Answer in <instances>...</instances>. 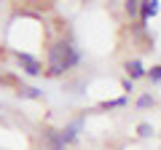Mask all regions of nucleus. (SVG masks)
I'll return each mask as SVG.
<instances>
[{
    "label": "nucleus",
    "instance_id": "obj_1",
    "mask_svg": "<svg viewBox=\"0 0 161 150\" xmlns=\"http://www.w3.org/2000/svg\"><path fill=\"white\" fill-rule=\"evenodd\" d=\"M78 62H80L78 48L70 40H57L48 48V70L46 72L48 75H62V72H67L70 67H75Z\"/></svg>",
    "mask_w": 161,
    "mask_h": 150
},
{
    "label": "nucleus",
    "instance_id": "obj_2",
    "mask_svg": "<svg viewBox=\"0 0 161 150\" xmlns=\"http://www.w3.org/2000/svg\"><path fill=\"white\" fill-rule=\"evenodd\" d=\"M14 56H16V62L22 64V70H24L27 75H40V72H43V64H40V59L35 56V54L16 48V51H14Z\"/></svg>",
    "mask_w": 161,
    "mask_h": 150
},
{
    "label": "nucleus",
    "instance_id": "obj_3",
    "mask_svg": "<svg viewBox=\"0 0 161 150\" xmlns=\"http://www.w3.org/2000/svg\"><path fill=\"white\" fill-rule=\"evenodd\" d=\"M80 129H83V121H73V123H67L64 129H59V139H62V145L67 147V145H73L75 139H78V134H80Z\"/></svg>",
    "mask_w": 161,
    "mask_h": 150
},
{
    "label": "nucleus",
    "instance_id": "obj_4",
    "mask_svg": "<svg viewBox=\"0 0 161 150\" xmlns=\"http://www.w3.org/2000/svg\"><path fill=\"white\" fill-rule=\"evenodd\" d=\"M158 8H161V3L158 0H142V6H140V24H148V19H153L156 13H158Z\"/></svg>",
    "mask_w": 161,
    "mask_h": 150
},
{
    "label": "nucleus",
    "instance_id": "obj_5",
    "mask_svg": "<svg viewBox=\"0 0 161 150\" xmlns=\"http://www.w3.org/2000/svg\"><path fill=\"white\" fill-rule=\"evenodd\" d=\"M126 75H129V81H140V78L148 75V70H145V64L140 59H129L126 62Z\"/></svg>",
    "mask_w": 161,
    "mask_h": 150
},
{
    "label": "nucleus",
    "instance_id": "obj_6",
    "mask_svg": "<svg viewBox=\"0 0 161 150\" xmlns=\"http://www.w3.org/2000/svg\"><path fill=\"white\" fill-rule=\"evenodd\" d=\"M43 139H46L48 150H64V145H62V139H59L57 129H46V131H43Z\"/></svg>",
    "mask_w": 161,
    "mask_h": 150
},
{
    "label": "nucleus",
    "instance_id": "obj_7",
    "mask_svg": "<svg viewBox=\"0 0 161 150\" xmlns=\"http://www.w3.org/2000/svg\"><path fill=\"white\" fill-rule=\"evenodd\" d=\"M126 102H129V97L124 94V97H118V99H108V102H102L99 110H118V107H124Z\"/></svg>",
    "mask_w": 161,
    "mask_h": 150
},
{
    "label": "nucleus",
    "instance_id": "obj_8",
    "mask_svg": "<svg viewBox=\"0 0 161 150\" xmlns=\"http://www.w3.org/2000/svg\"><path fill=\"white\" fill-rule=\"evenodd\" d=\"M124 6H126L129 16H140V6H142V0H129V3H124Z\"/></svg>",
    "mask_w": 161,
    "mask_h": 150
},
{
    "label": "nucleus",
    "instance_id": "obj_9",
    "mask_svg": "<svg viewBox=\"0 0 161 150\" xmlns=\"http://www.w3.org/2000/svg\"><path fill=\"white\" fill-rule=\"evenodd\" d=\"M145 78H150L153 83H161V64H153V67L148 70V75Z\"/></svg>",
    "mask_w": 161,
    "mask_h": 150
},
{
    "label": "nucleus",
    "instance_id": "obj_10",
    "mask_svg": "<svg viewBox=\"0 0 161 150\" xmlns=\"http://www.w3.org/2000/svg\"><path fill=\"white\" fill-rule=\"evenodd\" d=\"M150 134H153V126H150L148 121L137 123V137H150Z\"/></svg>",
    "mask_w": 161,
    "mask_h": 150
},
{
    "label": "nucleus",
    "instance_id": "obj_11",
    "mask_svg": "<svg viewBox=\"0 0 161 150\" xmlns=\"http://www.w3.org/2000/svg\"><path fill=\"white\" fill-rule=\"evenodd\" d=\"M137 107H140V110H145V107H153V97H150V94H142V97L137 99Z\"/></svg>",
    "mask_w": 161,
    "mask_h": 150
},
{
    "label": "nucleus",
    "instance_id": "obj_12",
    "mask_svg": "<svg viewBox=\"0 0 161 150\" xmlns=\"http://www.w3.org/2000/svg\"><path fill=\"white\" fill-rule=\"evenodd\" d=\"M19 94H24V97H30V99H38L40 97V91H38V88H32V86H27V88H19Z\"/></svg>",
    "mask_w": 161,
    "mask_h": 150
}]
</instances>
